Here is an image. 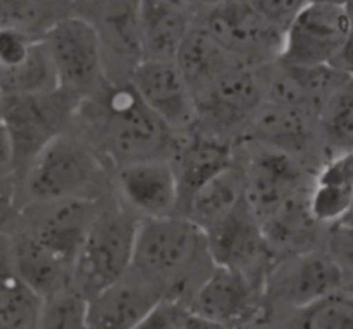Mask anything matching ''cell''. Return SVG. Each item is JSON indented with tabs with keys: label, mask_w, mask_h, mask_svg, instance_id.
I'll use <instances>...</instances> for the list:
<instances>
[{
	"label": "cell",
	"mask_w": 353,
	"mask_h": 329,
	"mask_svg": "<svg viewBox=\"0 0 353 329\" xmlns=\"http://www.w3.org/2000/svg\"><path fill=\"white\" fill-rule=\"evenodd\" d=\"M78 131L112 169L150 159H169L174 147L172 133L138 97L130 81L112 83L74 112Z\"/></svg>",
	"instance_id": "cell-1"
},
{
	"label": "cell",
	"mask_w": 353,
	"mask_h": 329,
	"mask_svg": "<svg viewBox=\"0 0 353 329\" xmlns=\"http://www.w3.org/2000/svg\"><path fill=\"white\" fill-rule=\"evenodd\" d=\"M205 233L181 216L140 219L131 268L154 283L164 300L188 307L214 269Z\"/></svg>",
	"instance_id": "cell-2"
},
{
	"label": "cell",
	"mask_w": 353,
	"mask_h": 329,
	"mask_svg": "<svg viewBox=\"0 0 353 329\" xmlns=\"http://www.w3.org/2000/svg\"><path fill=\"white\" fill-rule=\"evenodd\" d=\"M114 169L71 128L48 141L19 181L21 203L57 199L105 200L114 195Z\"/></svg>",
	"instance_id": "cell-3"
},
{
	"label": "cell",
	"mask_w": 353,
	"mask_h": 329,
	"mask_svg": "<svg viewBox=\"0 0 353 329\" xmlns=\"http://www.w3.org/2000/svg\"><path fill=\"white\" fill-rule=\"evenodd\" d=\"M138 223L140 217L116 195L103 200L72 262L71 288L83 299L90 300L130 271Z\"/></svg>",
	"instance_id": "cell-4"
},
{
	"label": "cell",
	"mask_w": 353,
	"mask_h": 329,
	"mask_svg": "<svg viewBox=\"0 0 353 329\" xmlns=\"http://www.w3.org/2000/svg\"><path fill=\"white\" fill-rule=\"evenodd\" d=\"M236 164L243 178V200L259 223L312 183L309 166L259 141H238Z\"/></svg>",
	"instance_id": "cell-5"
},
{
	"label": "cell",
	"mask_w": 353,
	"mask_h": 329,
	"mask_svg": "<svg viewBox=\"0 0 353 329\" xmlns=\"http://www.w3.org/2000/svg\"><path fill=\"white\" fill-rule=\"evenodd\" d=\"M345 288H352V272L323 248L288 255L272 262L265 275V310L292 312Z\"/></svg>",
	"instance_id": "cell-6"
},
{
	"label": "cell",
	"mask_w": 353,
	"mask_h": 329,
	"mask_svg": "<svg viewBox=\"0 0 353 329\" xmlns=\"http://www.w3.org/2000/svg\"><path fill=\"white\" fill-rule=\"evenodd\" d=\"M79 100L62 90L40 95L3 93L2 123L12 140L16 178L50 140L71 130Z\"/></svg>",
	"instance_id": "cell-7"
},
{
	"label": "cell",
	"mask_w": 353,
	"mask_h": 329,
	"mask_svg": "<svg viewBox=\"0 0 353 329\" xmlns=\"http://www.w3.org/2000/svg\"><path fill=\"white\" fill-rule=\"evenodd\" d=\"M195 128L238 143L247 134L255 112L264 102L257 68L238 66L193 95Z\"/></svg>",
	"instance_id": "cell-8"
},
{
	"label": "cell",
	"mask_w": 353,
	"mask_h": 329,
	"mask_svg": "<svg viewBox=\"0 0 353 329\" xmlns=\"http://www.w3.org/2000/svg\"><path fill=\"white\" fill-rule=\"evenodd\" d=\"M41 41L54 66L59 90L74 97L79 103L99 93L109 81L97 34L81 17L64 16Z\"/></svg>",
	"instance_id": "cell-9"
},
{
	"label": "cell",
	"mask_w": 353,
	"mask_h": 329,
	"mask_svg": "<svg viewBox=\"0 0 353 329\" xmlns=\"http://www.w3.org/2000/svg\"><path fill=\"white\" fill-rule=\"evenodd\" d=\"M193 23L248 68L279 61L285 33L255 12L248 0H223L196 14Z\"/></svg>",
	"instance_id": "cell-10"
},
{
	"label": "cell",
	"mask_w": 353,
	"mask_h": 329,
	"mask_svg": "<svg viewBox=\"0 0 353 329\" xmlns=\"http://www.w3.org/2000/svg\"><path fill=\"white\" fill-rule=\"evenodd\" d=\"M71 14L97 34L107 79L128 81L141 61L140 0H71Z\"/></svg>",
	"instance_id": "cell-11"
},
{
	"label": "cell",
	"mask_w": 353,
	"mask_h": 329,
	"mask_svg": "<svg viewBox=\"0 0 353 329\" xmlns=\"http://www.w3.org/2000/svg\"><path fill=\"white\" fill-rule=\"evenodd\" d=\"M350 45V6L307 3L283 34L279 62L288 66H331Z\"/></svg>",
	"instance_id": "cell-12"
},
{
	"label": "cell",
	"mask_w": 353,
	"mask_h": 329,
	"mask_svg": "<svg viewBox=\"0 0 353 329\" xmlns=\"http://www.w3.org/2000/svg\"><path fill=\"white\" fill-rule=\"evenodd\" d=\"M103 200L57 199L30 202L21 209L17 228L71 266Z\"/></svg>",
	"instance_id": "cell-13"
},
{
	"label": "cell",
	"mask_w": 353,
	"mask_h": 329,
	"mask_svg": "<svg viewBox=\"0 0 353 329\" xmlns=\"http://www.w3.org/2000/svg\"><path fill=\"white\" fill-rule=\"evenodd\" d=\"M203 233L214 264L240 272L264 290L265 275L274 261L261 223L245 200Z\"/></svg>",
	"instance_id": "cell-14"
},
{
	"label": "cell",
	"mask_w": 353,
	"mask_h": 329,
	"mask_svg": "<svg viewBox=\"0 0 353 329\" xmlns=\"http://www.w3.org/2000/svg\"><path fill=\"white\" fill-rule=\"evenodd\" d=\"M190 312L228 329H248L265 316L264 290L228 268L214 266L188 302Z\"/></svg>",
	"instance_id": "cell-15"
},
{
	"label": "cell",
	"mask_w": 353,
	"mask_h": 329,
	"mask_svg": "<svg viewBox=\"0 0 353 329\" xmlns=\"http://www.w3.org/2000/svg\"><path fill=\"white\" fill-rule=\"evenodd\" d=\"M128 81L172 133H183L195 126L196 110L192 90L174 61L143 59L134 66Z\"/></svg>",
	"instance_id": "cell-16"
},
{
	"label": "cell",
	"mask_w": 353,
	"mask_h": 329,
	"mask_svg": "<svg viewBox=\"0 0 353 329\" xmlns=\"http://www.w3.org/2000/svg\"><path fill=\"white\" fill-rule=\"evenodd\" d=\"M112 186L117 200L140 219L178 216V185L168 159L114 169Z\"/></svg>",
	"instance_id": "cell-17"
},
{
	"label": "cell",
	"mask_w": 353,
	"mask_h": 329,
	"mask_svg": "<svg viewBox=\"0 0 353 329\" xmlns=\"http://www.w3.org/2000/svg\"><path fill=\"white\" fill-rule=\"evenodd\" d=\"M168 161L178 185L179 216L200 186L236 162V143L193 126L183 133H176L174 147Z\"/></svg>",
	"instance_id": "cell-18"
},
{
	"label": "cell",
	"mask_w": 353,
	"mask_h": 329,
	"mask_svg": "<svg viewBox=\"0 0 353 329\" xmlns=\"http://www.w3.org/2000/svg\"><path fill=\"white\" fill-rule=\"evenodd\" d=\"M164 300V293L133 268L86 300V329H134Z\"/></svg>",
	"instance_id": "cell-19"
},
{
	"label": "cell",
	"mask_w": 353,
	"mask_h": 329,
	"mask_svg": "<svg viewBox=\"0 0 353 329\" xmlns=\"http://www.w3.org/2000/svg\"><path fill=\"white\" fill-rule=\"evenodd\" d=\"M243 140L259 141L293 155L303 164L321 145L316 117L305 110L262 102ZM323 150V148H321Z\"/></svg>",
	"instance_id": "cell-20"
},
{
	"label": "cell",
	"mask_w": 353,
	"mask_h": 329,
	"mask_svg": "<svg viewBox=\"0 0 353 329\" xmlns=\"http://www.w3.org/2000/svg\"><path fill=\"white\" fill-rule=\"evenodd\" d=\"M6 261L14 275L41 300L71 286V266L19 228L6 238Z\"/></svg>",
	"instance_id": "cell-21"
},
{
	"label": "cell",
	"mask_w": 353,
	"mask_h": 329,
	"mask_svg": "<svg viewBox=\"0 0 353 329\" xmlns=\"http://www.w3.org/2000/svg\"><path fill=\"white\" fill-rule=\"evenodd\" d=\"M309 188L286 200L272 216L261 223L272 261L323 248L326 228L319 226L310 216L307 206Z\"/></svg>",
	"instance_id": "cell-22"
},
{
	"label": "cell",
	"mask_w": 353,
	"mask_h": 329,
	"mask_svg": "<svg viewBox=\"0 0 353 329\" xmlns=\"http://www.w3.org/2000/svg\"><path fill=\"white\" fill-rule=\"evenodd\" d=\"M192 23L174 0H140L141 61H174Z\"/></svg>",
	"instance_id": "cell-23"
},
{
	"label": "cell",
	"mask_w": 353,
	"mask_h": 329,
	"mask_svg": "<svg viewBox=\"0 0 353 329\" xmlns=\"http://www.w3.org/2000/svg\"><path fill=\"white\" fill-rule=\"evenodd\" d=\"M174 62L181 71L186 85L192 90V95L209 86L224 72L238 66H245L240 59L231 55L195 23H192V28L186 33Z\"/></svg>",
	"instance_id": "cell-24"
},
{
	"label": "cell",
	"mask_w": 353,
	"mask_h": 329,
	"mask_svg": "<svg viewBox=\"0 0 353 329\" xmlns=\"http://www.w3.org/2000/svg\"><path fill=\"white\" fill-rule=\"evenodd\" d=\"M243 200V178L238 164L224 169L200 186L179 216L186 217L202 231L226 217Z\"/></svg>",
	"instance_id": "cell-25"
},
{
	"label": "cell",
	"mask_w": 353,
	"mask_h": 329,
	"mask_svg": "<svg viewBox=\"0 0 353 329\" xmlns=\"http://www.w3.org/2000/svg\"><path fill=\"white\" fill-rule=\"evenodd\" d=\"M317 137L324 159L352 152L353 145V88L341 86L326 100L316 117Z\"/></svg>",
	"instance_id": "cell-26"
},
{
	"label": "cell",
	"mask_w": 353,
	"mask_h": 329,
	"mask_svg": "<svg viewBox=\"0 0 353 329\" xmlns=\"http://www.w3.org/2000/svg\"><path fill=\"white\" fill-rule=\"evenodd\" d=\"M71 14V3L55 0H0V30L19 31L41 40L48 30Z\"/></svg>",
	"instance_id": "cell-27"
},
{
	"label": "cell",
	"mask_w": 353,
	"mask_h": 329,
	"mask_svg": "<svg viewBox=\"0 0 353 329\" xmlns=\"http://www.w3.org/2000/svg\"><path fill=\"white\" fill-rule=\"evenodd\" d=\"M43 300L31 292L0 257V329H37Z\"/></svg>",
	"instance_id": "cell-28"
},
{
	"label": "cell",
	"mask_w": 353,
	"mask_h": 329,
	"mask_svg": "<svg viewBox=\"0 0 353 329\" xmlns=\"http://www.w3.org/2000/svg\"><path fill=\"white\" fill-rule=\"evenodd\" d=\"M0 88L3 93L19 95H40L59 88L54 66L43 41H34L30 54L19 66L0 72Z\"/></svg>",
	"instance_id": "cell-29"
},
{
	"label": "cell",
	"mask_w": 353,
	"mask_h": 329,
	"mask_svg": "<svg viewBox=\"0 0 353 329\" xmlns=\"http://www.w3.org/2000/svg\"><path fill=\"white\" fill-rule=\"evenodd\" d=\"M292 329H353L350 288L340 290L303 309L292 310Z\"/></svg>",
	"instance_id": "cell-30"
},
{
	"label": "cell",
	"mask_w": 353,
	"mask_h": 329,
	"mask_svg": "<svg viewBox=\"0 0 353 329\" xmlns=\"http://www.w3.org/2000/svg\"><path fill=\"white\" fill-rule=\"evenodd\" d=\"M353 202V185H331V183H310L307 206L312 219L319 226L330 228L341 221L350 219Z\"/></svg>",
	"instance_id": "cell-31"
},
{
	"label": "cell",
	"mask_w": 353,
	"mask_h": 329,
	"mask_svg": "<svg viewBox=\"0 0 353 329\" xmlns=\"http://www.w3.org/2000/svg\"><path fill=\"white\" fill-rule=\"evenodd\" d=\"M37 329H86V300L69 286L43 300Z\"/></svg>",
	"instance_id": "cell-32"
},
{
	"label": "cell",
	"mask_w": 353,
	"mask_h": 329,
	"mask_svg": "<svg viewBox=\"0 0 353 329\" xmlns=\"http://www.w3.org/2000/svg\"><path fill=\"white\" fill-rule=\"evenodd\" d=\"M248 3L269 24L285 33L286 28L309 2L307 0H248Z\"/></svg>",
	"instance_id": "cell-33"
},
{
	"label": "cell",
	"mask_w": 353,
	"mask_h": 329,
	"mask_svg": "<svg viewBox=\"0 0 353 329\" xmlns=\"http://www.w3.org/2000/svg\"><path fill=\"white\" fill-rule=\"evenodd\" d=\"M19 181L16 176L0 179V238H7L19 224L21 217Z\"/></svg>",
	"instance_id": "cell-34"
},
{
	"label": "cell",
	"mask_w": 353,
	"mask_h": 329,
	"mask_svg": "<svg viewBox=\"0 0 353 329\" xmlns=\"http://www.w3.org/2000/svg\"><path fill=\"white\" fill-rule=\"evenodd\" d=\"M190 309L174 300H161L134 329H185Z\"/></svg>",
	"instance_id": "cell-35"
},
{
	"label": "cell",
	"mask_w": 353,
	"mask_h": 329,
	"mask_svg": "<svg viewBox=\"0 0 353 329\" xmlns=\"http://www.w3.org/2000/svg\"><path fill=\"white\" fill-rule=\"evenodd\" d=\"M34 41V38L19 31L0 30V72L19 66L30 54Z\"/></svg>",
	"instance_id": "cell-36"
},
{
	"label": "cell",
	"mask_w": 353,
	"mask_h": 329,
	"mask_svg": "<svg viewBox=\"0 0 353 329\" xmlns=\"http://www.w3.org/2000/svg\"><path fill=\"white\" fill-rule=\"evenodd\" d=\"M10 176H16V155H14L12 140L0 121V179Z\"/></svg>",
	"instance_id": "cell-37"
},
{
	"label": "cell",
	"mask_w": 353,
	"mask_h": 329,
	"mask_svg": "<svg viewBox=\"0 0 353 329\" xmlns=\"http://www.w3.org/2000/svg\"><path fill=\"white\" fill-rule=\"evenodd\" d=\"M174 2L178 3V6H181L185 10H188V12L195 17L196 14L210 9V7H214L216 3L223 2V0H174Z\"/></svg>",
	"instance_id": "cell-38"
},
{
	"label": "cell",
	"mask_w": 353,
	"mask_h": 329,
	"mask_svg": "<svg viewBox=\"0 0 353 329\" xmlns=\"http://www.w3.org/2000/svg\"><path fill=\"white\" fill-rule=\"evenodd\" d=\"M185 329H228V328L221 326V324L214 323V321L205 319V317L195 316V314L190 312V317L188 321H186Z\"/></svg>",
	"instance_id": "cell-39"
},
{
	"label": "cell",
	"mask_w": 353,
	"mask_h": 329,
	"mask_svg": "<svg viewBox=\"0 0 353 329\" xmlns=\"http://www.w3.org/2000/svg\"><path fill=\"white\" fill-rule=\"evenodd\" d=\"M309 3H327V6H350V0H307Z\"/></svg>",
	"instance_id": "cell-40"
},
{
	"label": "cell",
	"mask_w": 353,
	"mask_h": 329,
	"mask_svg": "<svg viewBox=\"0 0 353 329\" xmlns=\"http://www.w3.org/2000/svg\"><path fill=\"white\" fill-rule=\"evenodd\" d=\"M6 254V238H0V257Z\"/></svg>",
	"instance_id": "cell-41"
},
{
	"label": "cell",
	"mask_w": 353,
	"mask_h": 329,
	"mask_svg": "<svg viewBox=\"0 0 353 329\" xmlns=\"http://www.w3.org/2000/svg\"><path fill=\"white\" fill-rule=\"evenodd\" d=\"M2 106H3V92L0 88V121H2Z\"/></svg>",
	"instance_id": "cell-42"
},
{
	"label": "cell",
	"mask_w": 353,
	"mask_h": 329,
	"mask_svg": "<svg viewBox=\"0 0 353 329\" xmlns=\"http://www.w3.org/2000/svg\"><path fill=\"white\" fill-rule=\"evenodd\" d=\"M55 2H68V3H71V0H55Z\"/></svg>",
	"instance_id": "cell-43"
}]
</instances>
